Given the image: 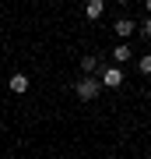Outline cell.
I'll use <instances>...</instances> for the list:
<instances>
[{
    "mask_svg": "<svg viewBox=\"0 0 151 159\" xmlns=\"http://www.w3.org/2000/svg\"><path fill=\"white\" fill-rule=\"evenodd\" d=\"M74 92H78V99H95L99 92H102V81H95V74H84L81 81H74Z\"/></svg>",
    "mask_w": 151,
    "mask_h": 159,
    "instance_id": "cell-1",
    "label": "cell"
},
{
    "mask_svg": "<svg viewBox=\"0 0 151 159\" xmlns=\"http://www.w3.org/2000/svg\"><path fill=\"white\" fill-rule=\"evenodd\" d=\"M120 85H123V71L120 67H109L102 74V89H120Z\"/></svg>",
    "mask_w": 151,
    "mask_h": 159,
    "instance_id": "cell-2",
    "label": "cell"
},
{
    "mask_svg": "<svg viewBox=\"0 0 151 159\" xmlns=\"http://www.w3.org/2000/svg\"><path fill=\"white\" fill-rule=\"evenodd\" d=\"M130 57H134V50L127 46V39H120L116 46H112V60H116V64H127Z\"/></svg>",
    "mask_w": 151,
    "mask_h": 159,
    "instance_id": "cell-3",
    "label": "cell"
},
{
    "mask_svg": "<svg viewBox=\"0 0 151 159\" xmlns=\"http://www.w3.org/2000/svg\"><path fill=\"white\" fill-rule=\"evenodd\" d=\"M102 11H106V0H88V4H84V14H88L91 21H99Z\"/></svg>",
    "mask_w": 151,
    "mask_h": 159,
    "instance_id": "cell-4",
    "label": "cell"
},
{
    "mask_svg": "<svg viewBox=\"0 0 151 159\" xmlns=\"http://www.w3.org/2000/svg\"><path fill=\"white\" fill-rule=\"evenodd\" d=\"M112 29H116V35H120V39H127V35H134V29H137V25L130 21V18H120V21L112 25Z\"/></svg>",
    "mask_w": 151,
    "mask_h": 159,
    "instance_id": "cell-5",
    "label": "cell"
},
{
    "mask_svg": "<svg viewBox=\"0 0 151 159\" xmlns=\"http://www.w3.org/2000/svg\"><path fill=\"white\" fill-rule=\"evenodd\" d=\"M11 92H18V96H21V92H28V74H11Z\"/></svg>",
    "mask_w": 151,
    "mask_h": 159,
    "instance_id": "cell-6",
    "label": "cell"
},
{
    "mask_svg": "<svg viewBox=\"0 0 151 159\" xmlns=\"http://www.w3.org/2000/svg\"><path fill=\"white\" fill-rule=\"evenodd\" d=\"M81 71L84 74H95L99 71V57H95V53H84V57H81Z\"/></svg>",
    "mask_w": 151,
    "mask_h": 159,
    "instance_id": "cell-7",
    "label": "cell"
},
{
    "mask_svg": "<svg viewBox=\"0 0 151 159\" xmlns=\"http://www.w3.org/2000/svg\"><path fill=\"white\" fill-rule=\"evenodd\" d=\"M137 71L141 74H151V53H144V57L137 60Z\"/></svg>",
    "mask_w": 151,
    "mask_h": 159,
    "instance_id": "cell-8",
    "label": "cell"
},
{
    "mask_svg": "<svg viewBox=\"0 0 151 159\" xmlns=\"http://www.w3.org/2000/svg\"><path fill=\"white\" fill-rule=\"evenodd\" d=\"M141 35H144V39H151V14H148V21H141Z\"/></svg>",
    "mask_w": 151,
    "mask_h": 159,
    "instance_id": "cell-9",
    "label": "cell"
},
{
    "mask_svg": "<svg viewBox=\"0 0 151 159\" xmlns=\"http://www.w3.org/2000/svg\"><path fill=\"white\" fill-rule=\"evenodd\" d=\"M144 7H148V14H151V0H144Z\"/></svg>",
    "mask_w": 151,
    "mask_h": 159,
    "instance_id": "cell-10",
    "label": "cell"
},
{
    "mask_svg": "<svg viewBox=\"0 0 151 159\" xmlns=\"http://www.w3.org/2000/svg\"><path fill=\"white\" fill-rule=\"evenodd\" d=\"M116 4H127V0H116Z\"/></svg>",
    "mask_w": 151,
    "mask_h": 159,
    "instance_id": "cell-11",
    "label": "cell"
}]
</instances>
